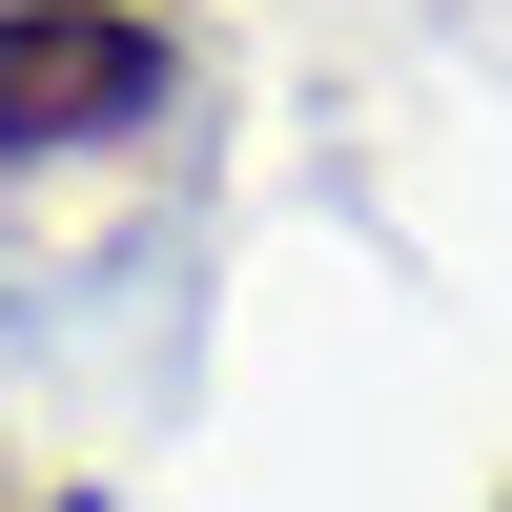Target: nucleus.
I'll use <instances>...</instances> for the list:
<instances>
[{
  "instance_id": "nucleus-1",
  "label": "nucleus",
  "mask_w": 512,
  "mask_h": 512,
  "mask_svg": "<svg viewBox=\"0 0 512 512\" xmlns=\"http://www.w3.org/2000/svg\"><path fill=\"white\" fill-rule=\"evenodd\" d=\"M185 21L164 0H0V164H82L123 123H164Z\"/></svg>"
}]
</instances>
